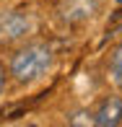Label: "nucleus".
<instances>
[{"instance_id":"nucleus-1","label":"nucleus","mask_w":122,"mask_h":127,"mask_svg":"<svg viewBox=\"0 0 122 127\" xmlns=\"http://www.w3.org/2000/svg\"><path fill=\"white\" fill-rule=\"evenodd\" d=\"M55 52L49 44L44 42H31L26 47H21L10 60V75L18 83H34L42 75H47V70L52 67Z\"/></svg>"},{"instance_id":"nucleus-2","label":"nucleus","mask_w":122,"mask_h":127,"mask_svg":"<svg viewBox=\"0 0 122 127\" xmlns=\"http://www.w3.org/2000/svg\"><path fill=\"white\" fill-rule=\"evenodd\" d=\"M31 31V18L24 10H3L0 13V44H13Z\"/></svg>"},{"instance_id":"nucleus-3","label":"nucleus","mask_w":122,"mask_h":127,"mask_svg":"<svg viewBox=\"0 0 122 127\" xmlns=\"http://www.w3.org/2000/svg\"><path fill=\"white\" fill-rule=\"evenodd\" d=\"M122 122V96H107L94 112V125L99 127H117Z\"/></svg>"},{"instance_id":"nucleus-4","label":"nucleus","mask_w":122,"mask_h":127,"mask_svg":"<svg viewBox=\"0 0 122 127\" xmlns=\"http://www.w3.org/2000/svg\"><path fill=\"white\" fill-rule=\"evenodd\" d=\"M99 8V0H65L62 3V16L70 21H83L88 16H94Z\"/></svg>"},{"instance_id":"nucleus-5","label":"nucleus","mask_w":122,"mask_h":127,"mask_svg":"<svg viewBox=\"0 0 122 127\" xmlns=\"http://www.w3.org/2000/svg\"><path fill=\"white\" fill-rule=\"evenodd\" d=\"M109 78L122 91V42L112 49V57H109Z\"/></svg>"},{"instance_id":"nucleus-6","label":"nucleus","mask_w":122,"mask_h":127,"mask_svg":"<svg viewBox=\"0 0 122 127\" xmlns=\"http://www.w3.org/2000/svg\"><path fill=\"white\" fill-rule=\"evenodd\" d=\"M68 122L70 125H94V114L91 112H78V114H73Z\"/></svg>"},{"instance_id":"nucleus-7","label":"nucleus","mask_w":122,"mask_h":127,"mask_svg":"<svg viewBox=\"0 0 122 127\" xmlns=\"http://www.w3.org/2000/svg\"><path fill=\"white\" fill-rule=\"evenodd\" d=\"M3 91H5V67L0 65V96H3Z\"/></svg>"}]
</instances>
